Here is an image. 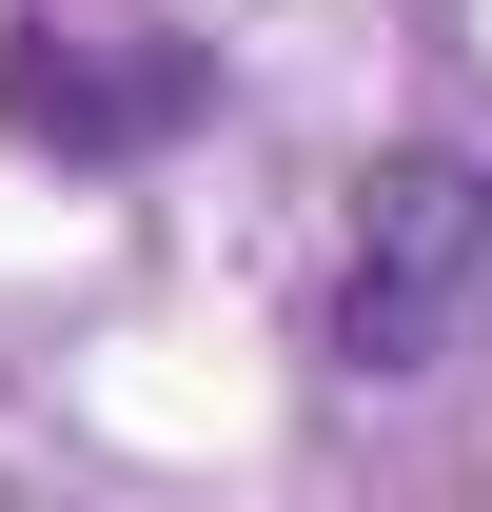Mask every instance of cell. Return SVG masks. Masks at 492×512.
I'll use <instances>...</instances> for the list:
<instances>
[{"label":"cell","instance_id":"6da1fadb","mask_svg":"<svg viewBox=\"0 0 492 512\" xmlns=\"http://www.w3.org/2000/svg\"><path fill=\"white\" fill-rule=\"evenodd\" d=\"M492 316V178L473 158H374L335 237V375H433Z\"/></svg>","mask_w":492,"mask_h":512},{"label":"cell","instance_id":"7a4b0ae2","mask_svg":"<svg viewBox=\"0 0 492 512\" xmlns=\"http://www.w3.org/2000/svg\"><path fill=\"white\" fill-rule=\"evenodd\" d=\"M197 119V60L158 40V60H0V138H60V158H138V138H178Z\"/></svg>","mask_w":492,"mask_h":512}]
</instances>
